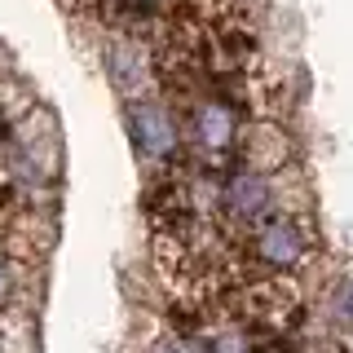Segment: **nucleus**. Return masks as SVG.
I'll return each mask as SVG.
<instances>
[{
    "instance_id": "obj_3",
    "label": "nucleus",
    "mask_w": 353,
    "mask_h": 353,
    "mask_svg": "<svg viewBox=\"0 0 353 353\" xmlns=\"http://www.w3.org/2000/svg\"><path fill=\"white\" fill-rule=\"evenodd\" d=\"M185 137L199 154L203 168H221L225 159H234L239 137H243V106L234 97H225L221 88L190 97V119H185Z\"/></svg>"
},
{
    "instance_id": "obj_11",
    "label": "nucleus",
    "mask_w": 353,
    "mask_h": 353,
    "mask_svg": "<svg viewBox=\"0 0 353 353\" xmlns=\"http://www.w3.org/2000/svg\"><path fill=\"white\" fill-rule=\"evenodd\" d=\"M150 353H203V340L181 336V331H163V336L150 345Z\"/></svg>"
},
{
    "instance_id": "obj_4",
    "label": "nucleus",
    "mask_w": 353,
    "mask_h": 353,
    "mask_svg": "<svg viewBox=\"0 0 353 353\" xmlns=\"http://www.w3.org/2000/svg\"><path fill=\"white\" fill-rule=\"evenodd\" d=\"M128 141L141 154V163L150 168H172L181 163L185 150V128L176 119V110L159 97H137L128 102Z\"/></svg>"
},
{
    "instance_id": "obj_6",
    "label": "nucleus",
    "mask_w": 353,
    "mask_h": 353,
    "mask_svg": "<svg viewBox=\"0 0 353 353\" xmlns=\"http://www.w3.org/2000/svg\"><path fill=\"white\" fill-rule=\"evenodd\" d=\"M106 75L115 80V88L137 102V97H150V88L159 84V66H154V49L150 40L141 36H110L106 44Z\"/></svg>"
},
{
    "instance_id": "obj_2",
    "label": "nucleus",
    "mask_w": 353,
    "mask_h": 353,
    "mask_svg": "<svg viewBox=\"0 0 353 353\" xmlns=\"http://www.w3.org/2000/svg\"><path fill=\"white\" fill-rule=\"evenodd\" d=\"M243 256L261 274H296L314 261V230L296 212H270L256 230H248Z\"/></svg>"
},
{
    "instance_id": "obj_1",
    "label": "nucleus",
    "mask_w": 353,
    "mask_h": 353,
    "mask_svg": "<svg viewBox=\"0 0 353 353\" xmlns=\"http://www.w3.org/2000/svg\"><path fill=\"white\" fill-rule=\"evenodd\" d=\"M301 287L287 274H248L216 296L221 318H234L252 336H287L301 318Z\"/></svg>"
},
{
    "instance_id": "obj_10",
    "label": "nucleus",
    "mask_w": 353,
    "mask_h": 353,
    "mask_svg": "<svg viewBox=\"0 0 353 353\" xmlns=\"http://www.w3.org/2000/svg\"><path fill=\"white\" fill-rule=\"evenodd\" d=\"M22 283H27V265H22V256H14V252L0 248V314L18 305Z\"/></svg>"
},
{
    "instance_id": "obj_8",
    "label": "nucleus",
    "mask_w": 353,
    "mask_h": 353,
    "mask_svg": "<svg viewBox=\"0 0 353 353\" xmlns=\"http://www.w3.org/2000/svg\"><path fill=\"white\" fill-rule=\"evenodd\" d=\"M199 340H203V353H256V336L234 318H216Z\"/></svg>"
},
{
    "instance_id": "obj_9",
    "label": "nucleus",
    "mask_w": 353,
    "mask_h": 353,
    "mask_svg": "<svg viewBox=\"0 0 353 353\" xmlns=\"http://www.w3.org/2000/svg\"><path fill=\"white\" fill-rule=\"evenodd\" d=\"M0 353H40L36 327H31L27 314H14V309L0 314Z\"/></svg>"
},
{
    "instance_id": "obj_12",
    "label": "nucleus",
    "mask_w": 353,
    "mask_h": 353,
    "mask_svg": "<svg viewBox=\"0 0 353 353\" xmlns=\"http://www.w3.org/2000/svg\"><path fill=\"white\" fill-rule=\"evenodd\" d=\"M336 318L353 331V283H345V287L336 292Z\"/></svg>"
},
{
    "instance_id": "obj_7",
    "label": "nucleus",
    "mask_w": 353,
    "mask_h": 353,
    "mask_svg": "<svg viewBox=\"0 0 353 353\" xmlns=\"http://www.w3.org/2000/svg\"><path fill=\"white\" fill-rule=\"evenodd\" d=\"M234 154H239L243 168L274 176V172H283L287 163H292L296 141H292V132H287L279 119H252V124H243V137H239Z\"/></svg>"
},
{
    "instance_id": "obj_5",
    "label": "nucleus",
    "mask_w": 353,
    "mask_h": 353,
    "mask_svg": "<svg viewBox=\"0 0 353 353\" xmlns=\"http://www.w3.org/2000/svg\"><path fill=\"white\" fill-rule=\"evenodd\" d=\"M274 212V181L252 168H230L216 185V221L225 230H256L265 216Z\"/></svg>"
}]
</instances>
